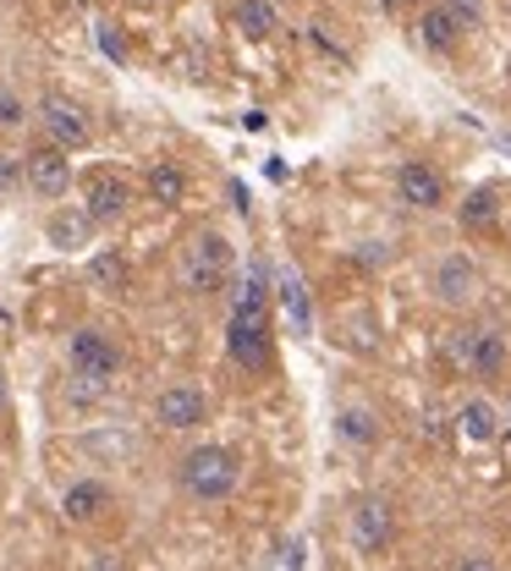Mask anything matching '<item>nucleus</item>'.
<instances>
[{
	"mask_svg": "<svg viewBox=\"0 0 511 571\" xmlns=\"http://www.w3.org/2000/svg\"><path fill=\"white\" fill-rule=\"evenodd\" d=\"M226 352L248 374H264L275 363V330H270V297H264V286H248L237 297L231 324H226Z\"/></svg>",
	"mask_w": 511,
	"mask_h": 571,
	"instance_id": "f257e3e1",
	"label": "nucleus"
},
{
	"mask_svg": "<svg viewBox=\"0 0 511 571\" xmlns=\"http://www.w3.org/2000/svg\"><path fill=\"white\" fill-rule=\"evenodd\" d=\"M176 484H181L187 500L220 506V500H231L237 484H242V456H237L231 445H192V450L176 461Z\"/></svg>",
	"mask_w": 511,
	"mask_h": 571,
	"instance_id": "f03ea898",
	"label": "nucleus"
},
{
	"mask_svg": "<svg viewBox=\"0 0 511 571\" xmlns=\"http://www.w3.org/2000/svg\"><path fill=\"white\" fill-rule=\"evenodd\" d=\"M66 363H72V391L88 402V396H105V385L122 374V346L100 324H83L66 341Z\"/></svg>",
	"mask_w": 511,
	"mask_h": 571,
	"instance_id": "7ed1b4c3",
	"label": "nucleus"
},
{
	"mask_svg": "<svg viewBox=\"0 0 511 571\" xmlns=\"http://www.w3.org/2000/svg\"><path fill=\"white\" fill-rule=\"evenodd\" d=\"M226 281H231V242L220 231H198L181 248V286L192 297H215Z\"/></svg>",
	"mask_w": 511,
	"mask_h": 571,
	"instance_id": "20e7f679",
	"label": "nucleus"
},
{
	"mask_svg": "<svg viewBox=\"0 0 511 571\" xmlns=\"http://www.w3.org/2000/svg\"><path fill=\"white\" fill-rule=\"evenodd\" d=\"M39 127H44V143H55L61 154H72V148H88V143H94V122H88V111H83L77 100H66V94H44V100H39Z\"/></svg>",
	"mask_w": 511,
	"mask_h": 571,
	"instance_id": "39448f33",
	"label": "nucleus"
},
{
	"mask_svg": "<svg viewBox=\"0 0 511 571\" xmlns=\"http://www.w3.org/2000/svg\"><path fill=\"white\" fill-rule=\"evenodd\" d=\"M457 363L473 374V380H501L511 368V341L496 324H473L457 335Z\"/></svg>",
	"mask_w": 511,
	"mask_h": 571,
	"instance_id": "423d86ee",
	"label": "nucleus"
},
{
	"mask_svg": "<svg viewBox=\"0 0 511 571\" xmlns=\"http://www.w3.org/2000/svg\"><path fill=\"white\" fill-rule=\"evenodd\" d=\"M22 187L33 193V198H66V187H72V159L55 148V143H39V148H28L22 154Z\"/></svg>",
	"mask_w": 511,
	"mask_h": 571,
	"instance_id": "0eeeda50",
	"label": "nucleus"
},
{
	"mask_svg": "<svg viewBox=\"0 0 511 571\" xmlns=\"http://www.w3.org/2000/svg\"><path fill=\"white\" fill-rule=\"evenodd\" d=\"M127 209H133V181H127V176L94 170V176L83 181V215H88L94 226H116Z\"/></svg>",
	"mask_w": 511,
	"mask_h": 571,
	"instance_id": "6e6552de",
	"label": "nucleus"
},
{
	"mask_svg": "<svg viewBox=\"0 0 511 571\" xmlns=\"http://www.w3.org/2000/svg\"><path fill=\"white\" fill-rule=\"evenodd\" d=\"M396 198H401L407 209H424V215L446 209V176H440V165L407 159V165L396 170Z\"/></svg>",
	"mask_w": 511,
	"mask_h": 571,
	"instance_id": "1a4fd4ad",
	"label": "nucleus"
},
{
	"mask_svg": "<svg viewBox=\"0 0 511 571\" xmlns=\"http://www.w3.org/2000/svg\"><path fill=\"white\" fill-rule=\"evenodd\" d=\"M204 418H209V396H204L198 385H166V391L155 396V424L160 428L187 434V428H198Z\"/></svg>",
	"mask_w": 511,
	"mask_h": 571,
	"instance_id": "9d476101",
	"label": "nucleus"
},
{
	"mask_svg": "<svg viewBox=\"0 0 511 571\" xmlns=\"http://www.w3.org/2000/svg\"><path fill=\"white\" fill-rule=\"evenodd\" d=\"M390 533H396V517H390L385 500H357V506H352V544H357L363 556H379V550L390 544Z\"/></svg>",
	"mask_w": 511,
	"mask_h": 571,
	"instance_id": "9b49d317",
	"label": "nucleus"
},
{
	"mask_svg": "<svg viewBox=\"0 0 511 571\" xmlns=\"http://www.w3.org/2000/svg\"><path fill=\"white\" fill-rule=\"evenodd\" d=\"M473 291H479V264H473L468 253H446V259L435 264V297H440L446 308L473 302Z\"/></svg>",
	"mask_w": 511,
	"mask_h": 571,
	"instance_id": "f8f14e48",
	"label": "nucleus"
},
{
	"mask_svg": "<svg viewBox=\"0 0 511 571\" xmlns=\"http://www.w3.org/2000/svg\"><path fill=\"white\" fill-rule=\"evenodd\" d=\"M105 511H111V484H105V478H77V484H66V495H61V517H66V522L88 528V522H100Z\"/></svg>",
	"mask_w": 511,
	"mask_h": 571,
	"instance_id": "ddd939ff",
	"label": "nucleus"
},
{
	"mask_svg": "<svg viewBox=\"0 0 511 571\" xmlns=\"http://www.w3.org/2000/svg\"><path fill=\"white\" fill-rule=\"evenodd\" d=\"M457 428H462V439H473V445H490V439L501 434V407H496V402H484V396H473V402H462Z\"/></svg>",
	"mask_w": 511,
	"mask_h": 571,
	"instance_id": "4468645a",
	"label": "nucleus"
},
{
	"mask_svg": "<svg viewBox=\"0 0 511 571\" xmlns=\"http://www.w3.org/2000/svg\"><path fill=\"white\" fill-rule=\"evenodd\" d=\"M413 33H418V44H424V50H435V55H451V50H457V39H462V33H457V22H451L440 6H424Z\"/></svg>",
	"mask_w": 511,
	"mask_h": 571,
	"instance_id": "2eb2a0df",
	"label": "nucleus"
},
{
	"mask_svg": "<svg viewBox=\"0 0 511 571\" xmlns=\"http://www.w3.org/2000/svg\"><path fill=\"white\" fill-rule=\"evenodd\" d=\"M144 193H149L155 204L176 209V204L187 198V170H181L176 159H160V165H149V176H144Z\"/></svg>",
	"mask_w": 511,
	"mask_h": 571,
	"instance_id": "dca6fc26",
	"label": "nucleus"
},
{
	"mask_svg": "<svg viewBox=\"0 0 511 571\" xmlns=\"http://www.w3.org/2000/svg\"><path fill=\"white\" fill-rule=\"evenodd\" d=\"M237 28L248 33V39H270L275 33V22H281V11H275V0H237Z\"/></svg>",
	"mask_w": 511,
	"mask_h": 571,
	"instance_id": "f3484780",
	"label": "nucleus"
},
{
	"mask_svg": "<svg viewBox=\"0 0 511 571\" xmlns=\"http://www.w3.org/2000/svg\"><path fill=\"white\" fill-rule=\"evenodd\" d=\"M44 231H50V242H55V248H83V242H88V231H94V220H88L83 209H77V215H72V209H55Z\"/></svg>",
	"mask_w": 511,
	"mask_h": 571,
	"instance_id": "a211bd4d",
	"label": "nucleus"
},
{
	"mask_svg": "<svg viewBox=\"0 0 511 571\" xmlns=\"http://www.w3.org/2000/svg\"><path fill=\"white\" fill-rule=\"evenodd\" d=\"M88 276H94V286H105V291H127V286H133V270H127L122 253H100V259L88 264Z\"/></svg>",
	"mask_w": 511,
	"mask_h": 571,
	"instance_id": "6ab92c4d",
	"label": "nucleus"
},
{
	"mask_svg": "<svg viewBox=\"0 0 511 571\" xmlns=\"http://www.w3.org/2000/svg\"><path fill=\"white\" fill-rule=\"evenodd\" d=\"M496 215H501V198H496L490 187H479V193L462 198V226H490Z\"/></svg>",
	"mask_w": 511,
	"mask_h": 571,
	"instance_id": "aec40b11",
	"label": "nucleus"
},
{
	"mask_svg": "<svg viewBox=\"0 0 511 571\" xmlns=\"http://www.w3.org/2000/svg\"><path fill=\"white\" fill-rule=\"evenodd\" d=\"M336 428H341V439H352V445H368V439H379V424H374L368 413H357V407H352V413H341Z\"/></svg>",
	"mask_w": 511,
	"mask_h": 571,
	"instance_id": "412c9836",
	"label": "nucleus"
},
{
	"mask_svg": "<svg viewBox=\"0 0 511 571\" xmlns=\"http://www.w3.org/2000/svg\"><path fill=\"white\" fill-rule=\"evenodd\" d=\"M440 11L457 22V33H468V28H479V17H484V6L479 0H440Z\"/></svg>",
	"mask_w": 511,
	"mask_h": 571,
	"instance_id": "4be33fe9",
	"label": "nucleus"
},
{
	"mask_svg": "<svg viewBox=\"0 0 511 571\" xmlns=\"http://www.w3.org/2000/svg\"><path fill=\"white\" fill-rule=\"evenodd\" d=\"M28 122V111H22V100L11 94V89H0V127H22Z\"/></svg>",
	"mask_w": 511,
	"mask_h": 571,
	"instance_id": "5701e85b",
	"label": "nucleus"
},
{
	"mask_svg": "<svg viewBox=\"0 0 511 571\" xmlns=\"http://www.w3.org/2000/svg\"><path fill=\"white\" fill-rule=\"evenodd\" d=\"M22 187V159H0V198H11Z\"/></svg>",
	"mask_w": 511,
	"mask_h": 571,
	"instance_id": "b1692460",
	"label": "nucleus"
},
{
	"mask_svg": "<svg viewBox=\"0 0 511 571\" xmlns=\"http://www.w3.org/2000/svg\"><path fill=\"white\" fill-rule=\"evenodd\" d=\"M457 571H496V561H490V556H468Z\"/></svg>",
	"mask_w": 511,
	"mask_h": 571,
	"instance_id": "393cba45",
	"label": "nucleus"
},
{
	"mask_svg": "<svg viewBox=\"0 0 511 571\" xmlns=\"http://www.w3.org/2000/svg\"><path fill=\"white\" fill-rule=\"evenodd\" d=\"M385 11H424V0H379Z\"/></svg>",
	"mask_w": 511,
	"mask_h": 571,
	"instance_id": "a878e982",
	"label": "nucleus"
},
{
	"mask_svg": "<svg viewBox=\"0 0 511 571\" xmlns=\"http://www.w3.org/2000/svg\"><path fill=\"white\" fill-rule=\"evenodd\" d=\"M88 571H127V567H122L116 556H100V561H94V567H88Z\"/></svg>",
	"mask_w": 511,
	"mask_h": 571,
	"instance_id": "bb28decb",
	"label": "nucleus"
},
{
	"mask_svg": "<svg viewBox=\"0 0 511 571\" xmlns=\"http://www.w3.org/2000/svg\"><path fill=\"white\" fill-rule=\"evenodd\" d=\"M138 6H166V0H138Z\"/></svg>",
	"mask_w": 511,
	"mask_h": 571,
	"instance_id": "cd10ccee",
	"label": "nucleus"
},
{
	"mask_svg": "<svg viewBox=\"0 0 511 571\" xmlns=\"http://www.w3.org/2000/svg\"><path fill=\"white\" fill-rule=\"evenodd\" d=\"M0 407H6V385H0Z\"/></svg>",
	"mask_w": 511,
	"mask_h": 571,
	"instance_id": "c85d7f7f",
	"label": "nucleus"
},
{
	"mask_svg": "<svg viewBox=\"0 0 511 571\" xmlns=\"http://www.w3.org/2000/svg\"><path fill=\"white\" fill-rule=\"evenodd\" d=\"M507 424H511V402H507Z\"/></svg>",
	"mask_w": 511,
	"mask_h": 571,
	"instance_id": "c756f323",
	"label": "nucleus"
}]
</instances>
